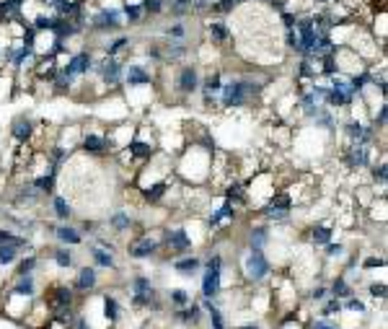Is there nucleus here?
<instances>
[{
    "instance_id": "nucleus-1",
    "label": "nucleus",
    "mask_w": 388,
    "mask_h": 329,
    "mask_svg": "<svg viewBox=\"0 0 388 329\" xmlns=\"http://www.w3.org/2000/svg\"><path fill=\"white\" fill-rule=\"evenodd\" d=\"M262 83H254L252 78H231L223 80V89L218 94V101L223 104L225 109H236V107H243L259 94Z\"/></svg>"
},
{
    "instance_id": "nucleus-2",
    "label": "nucleus",
    "mask_w": 388,
    "mask_h": 329,
    "mask_svg": "<svg viewBox=\"0 0 388 329\" xmlns=\"http://www.w3.org/2000/svg\"><path fill=\"white\" fill-rule=\"evenodd\" d=\"M127 293H130V306L135 311H161L158 288L148 275H132L130 283H127Z\"/></svg>"
},
{
    "instance_id": "nucleus-3",
    "label": "nucleus",
    "mask_w": 388,
    "mask_h": 329,
    "mask_svg": "<svg viewBox=\"0 0 388 329\" xmlns=\"http://www.w3.org/2000/svg\"><path fill=\"white\" fill-rule=\"evenodd\" d=\"M223 269L225 257L220 251H213L207 260H202V285H200V299L218 301L223 293Z\"/></svg>"
},
{
    "instance_id": "nucleus-4",
    "label": "nucleus",
    "mask_w": 388,
    "mask_h": 329,
    "mask_svg": "<svg viewBox=\"0 0 388 329\" xmlns=\"http://www.w3.org/2000/svg\"><path fill=\"white\" fill-rule=\"evenodd\" d=\"M243 278L252 285H262L264 280L272 275V262L267 260L264 249H246V257L241 262Z\"/></svg>"
},
{
    "instance_id": "nucleus-5",
    "label": "nucleus",
    "mask_w": 388,
    "mask_h": 329,
    "mask_svg": "<svg viewBox=\"0 0 388 329\" xmlns=\"http://www.w3.org/2000/svg\"><path fill=\"white\" fill-rule=\"evenodd\" d=\"M94 73L98 75V80L107 86V89H116L122 83V73H125V65L119 57H109L104 55L98 62H94Z\"/></svg>"
},
{
    "instance_id": "nucleus-6",
    "label": "nucleus",
    "mask_w": 388,
    "mask_h": 329,
    "mask_svg": "<svg viewBox=\"0 0 388 329\" xmlns=\"http://www.w3.org/2000/svg\"><path fill=\"white\" fill-rule=\"evenodd\" d=\"M88 26L98 34H109V31H116L125 26V19H122V10L119 8H101L98 13H94L88 19Z\"/></svg>"
},
{
    "instance_id": "nucleus-7",
    "label": "nucleus",
    "mask_w": 388,
    "mask_h": 329,
    "mask_svg": "<svg viewBox=\"0 0 388 329\" xmlns=\"http://www.w3.org/2000/svg\"><path fill=\"white\" fill-rule=\"evenodd\" d=\"M161 247L168 249L174 257H184V254H192V239L184 229H166L164 239H161Z\"/></svg>"
},
{
    "instance_id": "nucleus-8",
    "label": "nucleus",
    "mask_w": 388,
    "mask_h": 329,
    "mask_svg": "<svg viewBox=\"0 0 388 329\" xmlns=\"http://www.w3.org/2000/svg\"><path fill=\"white\" fill-rule=\"evenodd\" d=\"M344 163L349 169H368L373 163V145H362V143H347L344 150Z\"/></svg>"
},
{
    "instance_id": "nucleus-9",
    "label": "nucleus",
    "mask_w": 388,
    "mask_h": 329,
    "mask_svg": "<svg viewBox=\"0 0 388 329\" xmlns=\"http://www.w3.org/2000/svg\"><path fill=\"white\" fill-rule=\"evenodd\" d=\"M88 254H91V262L96 269H107V272H114L116 269V257H114V247L101 241V244H91L88 247Z\"/></svg>"
},
{
    "instance_id": "nucleus-10",
    "label": "nucleus",
    "mask_w": 388,
    "mask_h": 329,
    "mask_svg": "<svg viewBox=\"0 0 388 329\" xmlns=\"http://www.w3.org/2000/svg\"><path fill=\"white\" fill-rule=\"evenodd\" d=\"M171 321H174V324H182V327H186V329L200 327V324L204 321V311L197 301H192V303L184 306V309L171 311Z\"/></svg>"
},
{
    "instance_id": "nucleus-11",
    "label": "nucleus",
    "mask_w": 388,
    "mask_h": 329,
    "mask_svg": "<svg viewBox=\"0 0 388 329\" xmlns=\"http://www.w3.org/2000/svg\"><path fill=\"white\" fill-rule=\"evenodd\" d=\"M161 249H164V247H161V239H155V236H140V239L132 241V244L127 247V254H130L132 260H150V257H155Z\"/></svg>"
},
{
    "instance_id": "nucleus-12",
    "label": "nucleus",
    "mask_w": 388,
    "mask_h": 329,
    "mask_svg": "<svg viewBox=\"0 0 388 329\" xmlns=\"http://www.w3.org/2000/svg\"><path fill=\"white\" fill-rule=\"evenodd\" d=\"M200 83H202V75H200V70L194 68V65H184V68L179 70V75H176V91L182 94V96H192L200 91Z\"/></svg>"
},
{
    "instance_id": "nucleus-13",
    "label": "nucleus",
    "mask_w": 388,
    "mask_h": 329,
    "mask_svg": "<svg viewBox=\"0 0 388 329\" xmlns=\"http://www.w3.org/2000/svg\"><path fill=\"white\" fill-rule=\"evenodd\" d=\"M39 296V285L34 275H26V278H16V283L6 288V299H24V301H34Z\"/></svg>"
},
{
    "instance_id": "nucleus-14",
    "label": "nucleus",
    "mask_w": 388,
    "mask_h": 329,
    "mask_svg": "<svg viewBox=\"0 0 388 329\" xmlns=\"http://www.w3.org/2000/svg\"><path fill=\"white\" fill-rule=\"evenodd\" d=\"M98 288V269L94 265H83V267L78 269L76 280H73V290L80 293V296H86V293H94Z\"/></svg>"
},
{
    "instance_id": "nucleus-15",
    "label": "nucleus",
    "mask_w": 388,
    "mask_h": 329,
    "mask_svg": "<svg viewBox=\"0 0 388 329\" xmlns=\"http://www.w3.org/2000/svg\"><path fill=\"white\" fill-rule=\"evenodd\" d=\"M80 148L86 150L88 156H107L112 150V143H109V135H104V132H86L80 138Z\"/></svg>"
},
{
    "instance_id": "nucleus-16",
    "label": "nucleus",
    "mask_w": 388,
    "mask_h": 329,
    "mask_svg": "<svg viewBox=\"0 0 388 329\" xmlns=\"http://www.w3.org/2000/svg\"><path fill=\"white\" fill-rule=\"evenodd\" d=\"M171 267H174V272L182 275V278H200V275H202V257H197V254L174 257Z\"/></svg>"
},
{
    "instance_id": "nucleus-17",
    "label": "nucleus",
    "mask_w": 388,
    "mask_h": 329,
    "mask_svg": "<svg viewBox=\"0 0 388 329\" xmlns=\"http://www.w3.org/2000/svg\"><path fill=\"white\" fill-rule=\"evenodd\" d=\"M52 236L58 239L60 247H80L83 244V233L78 226H70V223H60V226H52Z\"/></svg>"
},
{
    "instance_id": "nucleus-18",
    "label": "nucleus",
    "mask_w": 388,
    "mask_h": 329,
    "mask_svg": "<svg viewBox=\"0 0 388 329\" xmlns=\"http://www.w3.org/2000/svg\"><path fill=\"white\" fill-rule=\"evenodd\" d=\"M73 78H86L88 73L94 70V55L91 52H78L68 60V68H62Z\"/></svg>"
},
{
    "instance_id": "nucleus-19",
    "label": "nucleus",
    "mask_w": 388,
    "mask_h": 329,
    "mask_svg": "<svg viewBox=\"0 0 388 329\" xmlns=\"http://www.w3.org/2000/svg\"><path fill=\"white\" fill-rule=\"evenodd\" d=\"M197 303L202 306L204 319H207V324H210V329H228V321H225L223 309L218 306V301H213V299H200V301H197Z\"/></svg>"
},
{
    "instance_id": "nucleus-20",
    "label": "nucleus",
    "mask_w": 388,
    "mask_h": 329,
    "mask_svg": "<svg viewBox=\"0 0 388 329\" xmlns=\"http://www.w3.org/2000/svg\"><path fill=\"white\" fill-rule=\"evenodd\" d=\"M150 80L153 78H150V73H148L146 65H137V62L125 65V73H122V83H125V86L137 89V86H148Z\"/></svg>"
},
{
    "instance_id": "nucleus-21",
    "label": "nucleus",
    "mask_w": 388,
    "mask_h": 329,
    "mask_svg": "<svg viewBox=\"0 0 388 329\" xmlns=\"http://www.w3.org/2000/svg\"><path fill=\"white\" fill-rule=\"evenodd\" d=\"M236 220V205H233L231 199H223V205H218V208L210 213V229L218 231V229H223L225 223H233Z\"/></svg>"
},
{
    "instance_id": "nucleus-22",
    "label": "nucleus",
    "mask_w": 388,
    "mask_h": 329,
    "mask_svg": "<svg viewBox=\"0 0 388 329\" xmlns=\"http://www.w3.org/2000/svg\"><path fill=\"white\" fill-rule=\"evenodd\" d=\"M200 89H202V101L210 107V104L218 101V94H220V89H223V75H220V73H210L207 78H202Z\"/></svg>"
},
{
    "instance_id": "nucleus-23",
    "label": "nucleus",
    "mask_w": 388,
    "mask_h": 329,
    "mask_svg": "<svg viewBox=\"0 0 388 329\" xmlns=\"http://www.w3.org/2000/svg\"><path fill=\"white\" fill-rule=\"evenodd\" d=\"M10 135L16 143H29L31 135H34V120L29 117H16L13 125H10Z\"/></svg>"
},
{
    "instance_id": "nucleus-24",
    "label": "nucleus",
    "mask_w": 388,
    "mask_h": 329,
    "mask_svg": "<svg viewBox=\"0 0 388 329\" xmlns=\"http://www.w3.org/2000/svg\"><path fill=\"white\" fill-rule=\"evenodd\" d=\"M349 296H355V285H352V283H349L344 275H337V278L329 283V299L347 301Z\"/></svg>"
},
{
    "instance_id": "nucleus-25",
    "label": "nucleus",
    "mask_w": 388,
    "mask_h": 329,
    "mask_svg": "<svg viewBox=\"0 0 388 329\" xmlns=\"http://www.w3.org/2000/svg\"><path fill=\"white\" fill-rule=\"evenodd\" d=\"M26 247H29V241H24V244H0V269L16 265V260Z\"/></svg>"
},
{
    "instance_id": "nucleus-26",
    "label": "nucleus",
    "mask_w": 388,
    "mask_h": 329,
    "mask_svg": "<svg viewBox=\"0 0 388 329\" xmlns=\"http://www.w3.org/2000/svg\"><path fill=\"white\" fill-rule=\"evenodd\" d=\"M267 241H270V226L267 223H259V226L249 229V236H246V247L249 249H264Z\"/></svg>"
},
{
    "instance_id": "nucleus-27",
    "label": "nucleus",
    "mask_w": 388,
    "mask_h": 329,
    "mask_svg": "<svg viewBox=\"0 0 388 329\" xmlns=\"http://www.w3.org/2000/svg\"><path fill=\"white\" fill-rule=\"evenodd\" d=\"M101 303H104V317H107V321L112 324V327H116L119 321H122V317H125V309H122V303L116 301V296H104L101 299Z\"/></svg>"
},
{
    "instance_id": "nucleus-28",
    "label": "nucleus",
    "mask_w": 388,
    "mask_h": 329,
    "mask_svg": "<svg viewBox=\"0 0 388 329\" xmlns=\"http://www.w3.org/2000/svg\"><path fill=\"white\" fill-rule=\"evenodd\" d=\"M331 236H334V229H331L329 223H313V226H310V247L324 249L331 241Z\"/></svg>"
},
{
    "instance_id": "nucleus-29",
    "label": "nucleus",
    "mask_w": 388,
    "mask_h": 329,
    "mask_svg": "<svg viewBox=\"0 0 388 329\" xmlns=\"http://www.w3.org/2000/svg\"><path fill=\"white\" fill-rule=\"evenodd\" d=\"M132 215L127 213V210H114L112 215H109V229L114 231V233H125V231L132 229Z\"/></svg>"
},
{
    "instance_id": "nucleus-30",
    "label": "nucleus",
    "mask_w": 388,
    "mask_h": 329,
    "mask_svg": "<svg viewBox=\"0 0 388 329\" xmlns=\"http://www.w3.org/2000/svg\"><path fill=\"white\" fill-rule=\"evenodd\" d=\"M39 267V257L31 251V254H21L16 260V278H26V275H34Z\"/></svg>"
},
{
    "instance_id": "nucleus-31",
    "label": "nucleus",
    "mask_w": 388,
    "mask_h": 329,
    "mask_svg": "<svg viewBox=\"0 0 388 329\" xmlns=\"http://www.w3.org/2000/svg\"><path fill=\"white\" fill-rule=\"evenodd\" d=\"M49 208H52V213H55V218H58L60 223H68V220L73 218V208H70L68 197H62V195H55Z\"/></svg>"
},
{
    "instance_id": "nucleus-32",
    "label": "nucleus",
    "mask_w": 388,
    "mask_h": 329,
    "mask_svg": "<svg viewBox=\"0 0 388 329\" xmlns=\"http://www.w3.org/2000/svg\"><path fill=\"white\" fill-rule=\"evenodd\" d=\"M55 181H58V174H55V171H44L42 177H37V179L31 181V187L44 197V195H52V192H55Z\"/></svg>"
},
{
    "instance_id": "nucleus-33",
    "label": "nucleus",
    "mask_w": 388,
    "mask_h": 329,
    "mask_svg": "<svg viewBox=\"0 0 388 329\" xmlns=\"http://www.w3.org/2000/svg\"><path fill=\"white\" fill-rule=\"evenodd\" d=\"M207 34H210V42H213V44H225V42L231 39V29L225 26L223 21H210Z\"/></svg>"
},
{
    "instance_id": "nucleus-34",
    "label": "nucleus",
    "mask_w": 388,
    "mask_h": 329,
    "mask_svg": "<svg viewBox=\"0 0 388 329\" xmlns=\"http://www.w3.org/2000/svg\"><path fill=\"white\" fill-rule=\"evenodd\" d=\"M192 293L186 288H171L168 290V303H171V311L174 309H184V306H189L192 303Z\"/></svg>"
},
{
    "instance_id": "nucleus-35",
    "label": "nucleus",
    "mask_w": 388,
    "mask_h": 329,
    "mask_svg": "<svg viewBox=\"0 0 388 329\" xmlns=\"http://www.w3.org/2000/svg\"><path fill=\"white\" fill-rule=\"evenodd\" d=\"M52 262H55L60 269H70L73 265H76L70 247H55V249H52Z\"/></svg>"
},
{
    "instance_id": "nucleus-36",
    "label": "nucleus",
    "mask_w": 388,
    "mask_h": 329,
    "mask_svg": "<svg viewBox=\"0 0 388 329\" xmlns=\"http://www.w3.org/2000/svg\"><path fill=\"white\" fill-rule=\"evenodd\" d=\"M58 24H60V16H55V13H39V16H34V21H31V29H37V31H55L58 29Z\"/></svg>"
},
{
    "instance_id": "nucleus-37",
    "label": "nucleus",
    "mask_w": 388,
    "mask_h": 329,
    "mask_svg": "<svg viewBox=\"0 0 388 329\" xmlns=\"http://www.w3.org/2000/svg\"><path fill=\"white\" fill-rule=\"evenodd\" d=\"M319 306H321V309H319L321 319H337V317L342 314V301H337V299L321 301Z\"/></svg>"
},
{
    "instance_id": "nucleus-38",
    "label": "nucleus",
    "mask_w": 388,
    "mask_h": 329,
    "mask_svg": "<svg viewBox=\"0 0 388 329\" xmlns=\"http://www.w3.org/2000/svg\"><path fill=\"white\" fill-rule=\"evenodd\" d=\"M153 143H146V140H130V156L135 159H150L153 156Z\"/></svg>"
},
{
    "instance_id": "nucleus-39",
    "label": "nucleus",
    "mask_w": 388,
    "mask_h": 329,
    "mask_svg": "<svg viewBox=\"0 0 388 329\" xmlns=\"http://www.w3.org/2000/svg\"><path fill=\"white\" fill-rule=\"evenodd\" d=\"M370 83H373V73H370V70L355 73V75L349 78V86H352V91H355V96H358V94H362V91L368 89Z\"/></svg>"
},
{
    "instance_id": "nucleus-40",
    "label": "nucleus",
    "mask_w": 388,
    "mask_h": 329,
    "mask_svg": "<svg viewBox=\"0 0 388 329\" xmlns=\"http://www.w3.org/2000/svg\"><path fill=\"white\" fill-rule=\"evenodd\" d=\"M342 311H349V314H360V317H368V303L358 296H349L347 301H342Z\"/></svg>"
},
{
    "instance_id": "nucleus-41",
    "label": "nucleus",
    "mask_w": 388,
    "mask_h": 329,
    "mask_svg": "<svg viewBox=\"0 0 388 329\" xmlns=\"http://www.w3.org/2000/svg\"><path fill=\"white\" fill-rule=\"evenodd\" d=\"M186 24L184 21H174L171 26H166V42H186Z\"/></svg>"
},
{
    "instance_id": "nucleus-42",
    "label": "nucleus",
    "mask_w": 388,
    "mask_h": 329,
    "mask_svg": "<svg viewBox=\"0 0 388 329\" xmlns=\"http://www.w3.org/2000/svg\"><path fill=\"white\" fill-rule=\"evenodd\" d=\"M267 205H270V208H274V210H288V213H292V197H290V192H274Z\"/></svg>"
},
{
    "instance_id": "nucleus-43",
    "label": "nucleus",
    "mask_w": 388,
    "mask_h": 329,
    "mask_svg": "<svg viewBox=\"0 0 388 329\" xmlns=\"http://www.w3.org/2000/svg\"><path fill=\"white\" fill-rule=\"evenodd\" d=\"M166 190H168V181H155V184H150V190L146 192V202L148 205H155V202H161L166 195Z\"/></svg>"
},
{
    "instance_id": "nucleus-44",
    "label": "nucleus",
    "mask_w": 388,
    "mask_h": 329,
    "mask_svg": "<svg viewBox=\"0 0 388 329\" xmlns=\"http://www.w3.org/2000/svg\"><path fill=\"white\" fill-rule=\"evenodd\" d=\"M122 16H125V24H140L143 21V16H146V10H143V6H137V3H127L125 10H122Z\"/></svg>"
},
{
    "instance_id": "nucleus-45",
    "label": "nucleus",
    "mask_w": 388,
    "mask_h": 329,
    "mask_svg": "<svg viewBox=\"0 0 388 329\" xmlns=\"http://www.w3.org/2000/svg\"><path fill=\"white\" fill-rule=\"evenodd\" d=\"M262 215L267 218V223H288V220H290V213H288V210H274V208H270V205L262 208Z\"/></svg>"
},
{
    "instance_id": "nucleus-46",
    "label": "nucleus",
    "mask_w": 388,
    "mask_h": 329,
    "mask_svg": "<svg viewBox=\"0 0 388 329\" xmlns=\"http://www.w3.org/2000/svg\"><path fill=\"white\" fill-rule=\"evenodd\" d=\"M324 254H326V260H342V257H347V247L329 241V244L324 247Z\"/></svg>"
},
{
    "instance_id": "nucleus-47",
    "label": "nucleus",
    "mask_w": 388,
    "mask_h": 329,
    "mask_svg": "<svg viewBox=\"0 0 388 329\" xmlns=\"http://www.w3.org/2000/svg\"><path fill=\"white\" fill-rule=\"evenodd\" d=\"M127 47H130V37H116L114 42L107 44V55L109 57H119V52L127 50Z\"/></svg>"
},
{
    "instance_id": "nucleus-48",
    "label": "nucleus",
    "mask_w": 388,
    "mask_h": 329,
    "mask_svg": "<svg viewBox=\"0 0 388 329\" xmlns=\"http://www.w3.org/2000/svg\"><path fill=\"white\" fill-rule=\"evenodd\" d=\"M308 296H310V301H316V303H321V301L329 299V285H326V283H316V285H313V288L308 290Z\"/></svg>"
},
{
    "instance_id": "nucleus-49",
    "label": "nucleus",
    "mask_w": 388,
    "mask_h": 329,
    "mask_svg": "<svg viewBox=\"0 0 388 329\" xmlns=\"http://www.w3.org/2000/svg\"><path fill=\"white\" fill-rule=\"evenodd\" d=\"M386 120H388V107H386V101H380V109L376 112V117H373V130H383L386 127Z\"/></svg>"
},
{
    "instance_id": "nucleus-50",
    "label": "nucleus",
    "mask_w": 388,
    "mask_h": 329,
    "mask_svg": "<svg viewBox=\"0 0 388 329\" xmlns=\"http://www.w3.org/2000/svg\"><path fill=\"white\" fill-rule=\"evenodd\" d=\"M373 181H376V184H386L388 181V163L386 161H380V163H376V166H373Z\"/></svg>"
},
{
    "instance_id": "nucleus-51",
    "label": "nucleus",
    "mask_w": 388,
    "mask_h": 329,
    "mask_svg": "<svg viewBox=\"0 0 388 329\" xmlns=\"http://www.w3.org/2000/svg\"><path fill=\"white\" fill-rule=\"evenodd\" d=\"M368 293L373 296L376 301H386L388 290H386V283H370L368 285Z\"/></svg>"
},
{
    "instance_id": "nucleus-52",
    "label": "nucleus",
    "mask_w": 388,
    "mask_h": 329,
    "mask_svg": "<svg viewBox=\"0 0 388 329\" xmlns=\"http://www.w3.org/2000/svg\"><path fill=\"white\" fill-rule=\"evenodd\" d=\"M164 0H143V10H148V13H153V16H158V13H164Z\"/></svg>"
},
{
    "instance_id": "nucleus-53",
    "label": "nucleus",
    "mask_w": 388,
    "mask_h": 329,
    "mask_svg": "<svg viewBox=\"0 0 388 329\" xmlns=\"http://www.w3.org/2000/svg\"><path fill=\"white\" fill-rule=\"evenodd\" d=\"M378 267H386V257H368V260L362 262V267L360 269H378Z\"/></svg>"
},
{
    "instance_id": "nucleus-54",
    "label": "nucleus",
    "mask_w": 388,
    "mask_h": 329,
    "mask_svg": "<svg viewBox=\"0 0 388 329\" xmlns=\"http://www.w3.org/2000/svg\"><path fill=\"white\" fill-rule=\"evenodd\" d=\"M308 329H337V321L334 319H313L310 321V327Z\"/></svg>"
},
{
    "instance_id": "nucleus-55",
    "label": "nucleus",
    "mask_w": 388,
    "mask_h": 329,
    "mask_svg": "<svg viewBox=\"0 0 388 329\" xmlns=\"http://www.w3.org/2000/svg\"><path fill=\"white\" fill-rule=\"evenodd\" d=\"M148 57L153 62H164V47L161 44H153V47H148Z\"/></svg>"
},
{
    "instance_id": "nucleus-56",
    "label": "nucleus",
    "mask_w": 388,
    "mask_h": 329,
    "mask_svg": "<svg viewBox=\"0 0 388 329\" xmlns=\"http://www.w3.org/2000/svg\"><path fill=\"white\" fill-rule=\"evenodd\" d=\"M236 329H264L262 324H238Z\"/></svg>"
},
{
    "instance_id": "nucleus-57",
    "label": "nucleus",
    "mask_w": 388,
    "mask_h": 329,
    "mask_svg": "<svg viewBox=\"0 0 388 329\" xmlns=\"http://www.w3.org/2000/svg\"><path fill=\"white\" fill-rule=\"evenodd\" d=\"M319 3H329V0H319Z\"/></svg>"
},
{
    "instance_id": "nucleus-58",
    "label": "nucleus",
    "mask_w": 388,
    "mask_h": 329,
    "mask_svg": "<svg viewBox=\"0 0 388 329\" xmlns=\"http://www.w3.org/2000/svg\"><path fill=\"white\" fill-rule=\"evenodd\" d=\"M140 329H146V327H140Z\"/></svg>"
},
{
    "instance_id": "nucleus-59",
    "label": "nucleus",
    "mask_w": 388,
    "mask_h": 329,
    "mask_svg": "<svg viewBox=\"0 0 388 329\" xmlns=\"http://www.w3.org/2000/svg\"><path fill=\"white\" fill-rule=\"evenodd\" d=\"M241 3H243V0H241Z\"/></svg>"
}]
</instances>
